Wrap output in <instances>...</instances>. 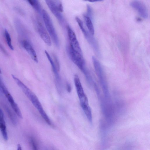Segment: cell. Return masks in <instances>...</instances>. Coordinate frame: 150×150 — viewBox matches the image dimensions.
<instances>
[{"instance_id": "cell-17", "label": "cell", "mask_w": 150, "mask_h": 150, "mask_svg": "<svg viewBox=\"0 0 150 150\" xmlns=\"http://www.w3.org/2000/svg\"><path fill=\"white\" fill-rule=\"evenodd\" d=\"M4 35L8 47L11 50H13L14 48L12 44L10 35L8 31L6 29L4 30Z\"/></svg>"}, {"instance_id": "cell-3", "label": "cell", "mask_w": 150, "mask_h": 150, "mask_svg": "<svg viewBox=\"0 0 150 150\" xmlns=\"http://www.w3.org/2000/svg\"><path fill=\"white\" fill-rule=\"evenodd\" d=\"M93 66L106 101L109 102L110 95L105 75L100 63L94 56L92 57Z\"/></svg>"}, {"instance_id": "cell-18", "label": "cell", "mask_w": 150, "mask_h": 150, "mask_svg": "<svg viewBox=\"0 0 150 150\" xmlns=\"http://www.w3.org/2000/svg\"><path fill=\"white\" fill-rule=\"evenodd\" d=\"M30 142L33 150H38L36 142L33 138H30Z\"/></svg>"}, {"instance_id": "cell-14", "label": "cell", "mask_w": 150, "mask_h": 150, "mask_svg": "<svg viewBox=\"0 0 150 150\" xmlns=\"http://www.w3.org/2000/svg\"><path fill=\"white\" fill-rule=\"evenodd\" d=\"M4 107L11 123L14 125H16L17 122L16 115L7 105L4 104Z\"/></svg>"}, {"instance_id": "cell-16", "label": "cell", "mask_w": 150, "mask_h": 150, "mask_svg": "<svg viewBox=\"0 0 150 150\" xmlns=\"http://www.w3.org/2000/svg\"><path fill=\"white\" fill-rule=\"evenodd\" d=\"M27 1L36 11L42 14V10H41L40 4L38 0H28Z\"/></svg>"}, {"instance_id": "cell-13", "label": "cell", "mask_w": 150, "mask_h": 150, "mask_svg": "<svg viewBox=\"0 0 150 150\" xmlns=\"http://www.w3.org/2000/svg\"><path fill=\"white\" fill-rule=\"evenodd\" d=\"M0 130L4 139L7 141L8 139L6 122L4 114L0 108Z\"/></svg>"}, {"instance_id": "cell-20", "label": "cell", "mask_w": 150, "mask_h": 150, "mask_svg": "<svg viewBox=\"0 0 150 150\" xmlns=\"http://www.w3.org/2000/svg\"><path fill=\"white\" fill-rule=\"evenodd\" d=\"M0 50L2 51L3 53L6 55H8V54L7 52L6 51L5 49L2 46L1 44L0 43Z\"/></svg>"}, {"instance_id": "cell-21", "label": "cell", "mask_w": 150, "mask_h": 150, "mask_svg": "<svg viewBox=\"0 0 150 150\" xmlns=\"http://www.w3.org/2000/svg\"><path fill=\"white\" fill-rule=\"evenodd\" d=\"M66 88L69 92H70L71 91V87L70 85L68 83H67Z\"/></svg>"}, {"instance_id": "cell-11", "label": "cell", "mask_w": 150, "mask_h": 150, "mask_svg": "<svg viewBox=\"0 0 150 150\" xmlns=\"http://www.w3.org/2000/svg\"><path fill=\"white\" fill-rule=\"evenodd\" d=\"M21 44L33 60L36 63H38V60L36 53L30 42L27 40H24L21 41Z\"/></svg>"}, {"instance_id": "cell-22", "label": "cell", "mask_w": 150, "mask_h": 150, "mask_svg": "<svg viewBox=\"0 0 150 150\" xmlns=\"http://www.w3.org/2000/svg\"><path fill=\"white\" fill-rule=\"evenodd\" d=\"M17 150H22L21 146V145L18 144L17 146Z\"/></svg>"}, {"instance_id": "cell-6", "label": "cell", "mask_w": 150, "mask_h": 150, "mask_svg": "<svg viewBox=\"0 0 150 150\" xmlns=\"http://www.w3.org/2000/svg\"><path fill=\"white\" fill-rule=\"evenodd\" d=\"M74 82L82 109L89 107L90 106L87 97L85 93L79 78L77 74H76L74 76Z\"/></svg>"}, {"instance_id": "cell-19", "label": "cell", "mask_w": 150, "mask_h": 150, "mask_svg": "<svg viewBox=\"0 0 150 150\" xmlns=\"http://www.w3.org/2000/svg\"><path fill=\"white\" fill-rule=\"evenodd\" d=\"M87 14L86 15L88 16L91 19L92 16V10L91 6L89 5H87Z\"/></svg>"}, {"instance_id": "cell-5", "label": "cell", "mask_w": 150, "mask_h": 150, "mask_svg": "<svg viewBox=\"0 0 150 150\" xmlns=\"http://www.w3.org/2000/svg\"><path fill=\"white\" fill-rule=\"evenodd\" d=\"M46 4L52 13L57 19L60 24L65 22V19L62 13L63 8L62 3L58 0H45Z\"/></svg>"}, {"instance_id": "cell-9", "label": "cell", "mask_w": 150, "mask_h": 150, "mask_svg": "<svg viewBox=\"0 0 150 150\" xmlns=\"http://www.w3.org/2000/svg\"><path fill=\"white\" fill-rule=\"evenodd\" d=\"M67 29L70 44L75 50L82 54L81 49L74 32L69 25L67 26Z\"/></svg>"}, {"instance_id": "cell-8", "label": "cell", "mask_w": 150, "mask_h": 150, "mask_svg": "<svg viewBox=\"0 0 150 150\" xmlns=\"http://www.w3.org/2000/svg\"><path fill=\"white\" fill-rule=\"evenodd\" d=\"M130 4L142 17L144 18H147L148 17L147 9L143 3L139 1L135 0L130 2Z\"/></svg>"}, {"instance_id": "cell-2", "label": "cell", "mask_w": 150, "mask_h": 150, "mask_svg": "<svg viewBox=\"0 0 150 150\" xmlns=\"http://www.w3.org/2000/svg\"><path fill=\"white\" fill-rule=\"evenodd\" d=\"M68 52L71 60L83 73L88 81L90 83L92 82V78L86 68L82 54L75 50L70 44Z\"/></svg>"}, {"instance_id": "cell-7", "label": "cell", "mask_w": 150, "mask_h": 150, "mask_svg": "<svg viewBox=\"0 0 150 150\" xmlns=\"http://www.w3.org/2000/svg\"><path fill=\"white\" fill-rule=\"evenodd\" d=\"M1 92L4 95L12 110L17 116L20 118H22L23 116L20 109L7 88H6L3 89Z\"/></svg>"}, {"instance_id": "cell-4", "label": "cell", "mask_w": 150, "mask_h": 150, "mask_svg": "<svg viewBox=\"0 0 150 150\" xmlns=\"http://www.w3.org/2000/svg\"><path fill=\"white\" fill-rule=\"evenodd\" d=\"M42 15L47 32L56 46L59 48V42L58 37L49 15L44 9L42 10Z\"/></svg>"}, {"instance_id": "cell-15", "label": "cell", "mask_w": 150, "mask_h": 150, "mask_svg": "<svg viewBox=\"0 0 150 150\" xmlns=\"http://www.w3.org/2000/svg\"><path fill=\"white\" fill-rule=\"evenodd\" d=\"M84 20L89 33L92 35L94 34V30L91 19L88 16L84 15Z\"/></svg>"}, {"instance_id": "cell-10", "label": "cell", "mask_w": 150, "mask_h": 150, "mask_svg": "<svg viewBox=\"0 0 150 150\" xmlns=\"http://www.w3.org/2000/svg\"><path fill=\"white\" fill-rule=\"evenodd\" d=\"M37 28L39 35L44 42L47 45L51 46V42L50 37L47 32L41 23L38 22Z\"/></svg>"}, {"instance_id": "cell-1", "label": "cell", "mask_w": 150, "mask_h": 150, "mask_svg": "<svg viewBox=\"0 0 150 150\" xmlns=\"http://www.w3.org/2000/svg\"><path fill=\"white\" fill-rule=\"evenodd\" d=\"M11 76L16 84L37 110L43 119L48 125L52 126L51 120L36 95L19 78L14 75L12 74Z\"/></svg>"}, {"instance_id": "cell-12", "label": "cell", "mask_w": 150, "mask_h": 150, "mask_svg": "<svg viewBox=\"0 0 150 150\" xmlns=\"http://www.w3.org/2000/svg\"><path fill=\"white\" fill-rule=\"evenodd\" d=\"M82 32L90 45L92 47L96 53L98 55L100 54L99 47L95 38L90 33L85 29Z\"/></svg>"}]
</instances>
